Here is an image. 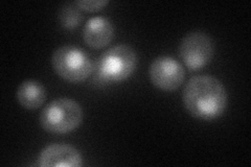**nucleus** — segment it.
I'll return each mask as SVG.
<instances>
[{
	"instance_id": "nucleus-9",
	"label": "nucleus",
	"mask_w": 251,
	"mask_h": 167,
	"mask_svg": "<svg viewBox=\"0 0 251 167\" xmlns=\"http://www.w3.org/2000/svg\"><path fill=\"white\" fill-rule=\"evenodd\" d=\"M46 90L44 86L35 79L23 81L17 89V100L20 105L27 110L40 108L46 100Z\"/></svg>"
},
{
	"instance_id": "nucleus-10",
	"label": "nucleus",
	"mask_w": 251,
	"mask_h": 167,
	"mask_svg": "<svg viewBox=\"0 0 251 167\" xmlns=\"http://www.w3.org/2000/svg\"><path fill=\"white\" fill-rule=\"evenodd\" d=\"M58 17L63 27L66 29H73L78 26L82 22L83 15L75 2H66L60 7Z\"/></svg>"
},
{
	"instance_id": "nucleus-7",
	"label": "nucleus",
	"mask_w": 251,
	"mask_h": 167,
	"mask_svg": "<svg viewBox=\"0 0 251 167\" xmlns=\"http://www.w3.org/2000/svg\"><path fill=\"white\" fill-rule=\"evenodd\" d=\"M38 164L43 167H80L83 164L81 153L70 144L52 143L45 146L38 157Z\"/></svg>"
},
{
	"instance_id": "nucleus-2",
	"label": "nucleus",
	"mask_w": 251,
	"mask_h": 167,
	"mask_svg": "<svg viewBox=\"0 0 251 167\" xmlns=\"http://www.w3.org/2000/svg\"><path fill=\"white\" fill-rule=\"evenodd\" d=\"M137 66V54L133 47L120 44L106 50L99 58L94 69L104 83H119L129 78Z\"/></svg>"
},
{
	"instance_id": "nucleus-11",
	"label": "nucleus",
	"mask_w": 251,
	"mask_h": 167,
	"mask_svg": "<svg viewBox=\"0 0 251 167\" xmlns=\"http://www.w3.org/2000/svg\"><path fill=\"white\" fill-rule=\"evenodd\" d=\"M80 10L86 12H98L108 4L107 0H78L75 2Z\"/></svg>"
},
{
	"instance_id": "nucleus-8",
	"label": "nucleus",
	"mask_w": 251,
	"mask_h": 167,
	"mask_svg": "<svg viewBox=\"0 0 251 167\" xmlns=\"http://www.w3.org/2000/svg\"><path fill=\"white\" fill-rule=\"evenodd\" d=\"M114 37V26L112 22L103 16L90 18L84 26L83 39L93 49L104 48L108 46Z\"/></svg>"
},
{
	"instance_id": "nucleus-4",
	"label": "nucleus",
	"mask_w": 251,
	"mask_h": 167,
	"mask_svg": "<svg viewBox=\"0 0 251 167\" xmlns=\"http://www.w3.org/2000/svg\"><path fill=\"white\" fill-rule=\"evenodd\" d=\"M51 65L60 77L70 83L85 81L94 70L89 54L74 45L58 47L51 55Z\"/></svg>"
},
{
	"instance_id": "nucleus-6",
	"label": "nucleus",
	"mask_w": 251,
	"mask_h": 167,
	"mask_svg": "<svg viewBox=\"0 0 251 167\" xmlns=\"http://www.w3.org/2000/svg\"><path fill=\"white\" fill-rule=\"evenodd\" d=\"M149 76L157 88L172 92L183 84L185 70L174 58L161 55L151 63L149 67Z\"/></svg>"
},
{
	"instance_id": "nucleus-1",
	"label": "nucleus",
	"mask_w": 251,
	"mask_h": 167,
	"mask_svg": "<svg viewBox=\"0 0 251 167\" xmlns=\"http://www.w3.org/2000/svg\"><path fill=\"white\" fill-rule=\"evenodd\" d=\"M183 105L193 117L214 120L222 116L228 103V94L223 83L213 75L192 77L182 93Z\"/></svg>"
},
{
	"instance_id": "nucleus-5",
	"label": "nucleus",
	"mask_w": 251,
	"mask_h": 167,
	"mask_svg": "<svg viewBox=\"0 0 251 167\" xmlns=\"http://www.w3.org/2000/svg\"><path fill=\"white\" fill-rule=\"evenodd\" d=\"M215 45L209 35L201 30L186 34L179 44V55L185 66L191 70H200L211 61Z\"/></svg>"
},
{
	"instance_id": "nucleus-3",
	"label": "nucleus",
	"mask_w": 251,
	"mask_h": 167,
	"mask_svg": "<svg viewBox=\"0 0 251 167\" xmlns=\"http://www.w3.org/2000/svg\"><path fill=\"white\" fill-rule=\"evenodd\" d=\"M83 118V109L78 102L72 98L60 97L44 107L39 120L46 132L63 135L77 129Z\"/></svg>"
}]
</instances>
